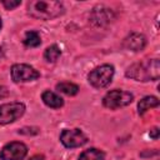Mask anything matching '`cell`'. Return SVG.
I'll return each instance as SVG.
<instances>
[{"label": "cell", "instance_id": "4fadbf2b", "mask_svg": "<svg viewBox=\"0 0 160 160\" xmlns=\"http://www.w3.org/2000/svg\"><path fill=\"white\" fill-rule=\"evenodd\" d=\"M104 159H105V154L95 148L85 150L79 156V160H104Z\"/></svg>", "mask_w": 160, "mask_h": 160}, {"label": "cell", "instance_id": "9a60e30c", "mask_svg": "<svg viewBox=\"0 0 160 160\" xmlns=\"http://www.w3.org/2000/svg\"><path fill=\"white\" fill-rule=\"evenodd\" d=\"M56 90L69 95V96H72V95H76L78 91H79V86L72 84V82H68V81H62V82H59L56 85Z\"/></svg>", "mask_w": 160, "mask_h": 160}, {"label": "cell", "instance_id": "ffe728a7", "mask_svg": "<svg viewBox=\"0 0 160 160\" xmlns=\"http://www.w3.org/2000/svg\"><path fill=\"white\" fill-rule=\"evenodd\" d=\"M29 160H44V156H42V155H34V156L30 158Z\"/></svg>", "mask_w": 160, "mask_h": 160}, {"label": "cell", "instance_id": "5bb4252c", "mask_svg": "<svg viewBox=\"0 0 160 160\" xmlns=\"http://www.w3.org/2000/svg\"><path fill=\"white\" fill-rule=\"evenodd\" d=\"M24 44L26 46H29V48H36V46H39L41 44V38L39 35V32L38 31H34V30L28 31L25 34V38H24Z\"/></svg>", "mask_w": 160, "mask_h": 160}, {"label": "cell", "instance_id": "6da1fadb", "mask_svg": "<svg viewBox=\"0 0 160 160\" xmlns=\"http://www.w3.org/2000/svg\"><path fill=\"white\" fill-rule=\"evenodd\" d=\"M65 11L64 5L55 0H32L28 4V14L39 20H51Z\"/></svg>", "mask_w": 160, "mask_h": 160}, {"label": "cell", "instance_id": "7c38bea8", "mask_svg": "<svg viewBox=\"0 0 160 160\" xmlns=\"http://www.w3.org/2000/svg\"><path fill=\"white\" fill-rule=\"evenodd\" d=\"M158 105H159V99L156 96H145L138 104V112L140 115H142L146 110H149L151 108H156Z\"/></svg>", "mask_w": 160, "mask_h": 160}, {"label": "cell", "instance_id": "ac0fdd59", "mask_svg": "<svg viewBox=\"0 0 160 160\" xmlns=\"http://www.w3.org/2000/svg\"><path fill=\"white\" fill-rule=\"evenodd\" d=\"M159 128H152L151 130H150V132H149V135L154 139V140H156V139H159Z\"/></svg>", "mask_w": 160, "mask_h": 160}, {"label": "cell", "instance_id": "8992f818", "mask_svg": "<svg viewBox=\"0 0 160 160\" xmlns=\"http://www.w3.org/2000/svg\"><path fill=\"white\" fill-rule=\"evenodd\" d=\"M11 78L15 82L32 81L40 78V72L26 64H15L11 68Z\"/></svg>", "mask_w": 160, "mask_h": 160}, {"label": "cell", "instance_id": "7a4b0ae2", "mask_svg": "<svg viewBox=\"0 0 160 160\" xmlns=\"http://www.w3.org/2000/svg\"><path fill=\"white\" fill-rule=\"evenodd\" d=\"M125 75L136 81H154L160 76L159 59H145L128 68Z\"/></svg>", "mask_w": 160, "mask_h": 160}, {"label": "cell", "instance_id": "30bf717a", "mask_svg": "<svg viewBox=\"0 0 160 160\" xmlns=\"http://www.w3.org/2000/svg\"><path fill=\"white\" fill-rule=\"evenodd\" d=\"M146 45V38L139 32H131L124 39V48L131 51H140Z\"/></svg>", "mask_w": 160, "mask_h": 160}, {"label": "cell", "instance_id": "8fae6325", "mask_svg": "<svg viewBox=\"0 0 160 160\" xmlns=\"http://www.w3.org/2000/svg\"><path fill=\"white\" fill-rule=\"evenodd\" d=\"M41 99L45 102V105H48L49 108H52V109H59L64 105V100L59 95H56L55 92L49 91V90L42 92Z\"/></svg>", "mask_w": 160, "mask_h": 160}, {"label": "cell", "instance_id": "277c9868", "mask_svg": "<svg viewBox=\"0 0 160 160\" xmlns=\"http://www.w3.org/2000/svg\"><path fill=\"white\" fill-rule=\"evenodd\" d=\"M132 100H134V96H132L131 92L115 89V90L109 91V92L104 96L102 104H104L105 108L111 109V110H115V109L124 108V106L129 105Z\"/></svg>", "mask_w": 160, "mask_h": 160}, {"label": "cell", "instance_id": "44dd1931", "mask_svg": "<svg viewBox=\"0 0 160 160\" xmlns=\"http://www.w3.org/2000/svg\"><path fill=\"white\" fill-rule=\"evenodd\" d=\"M2 58H4V52H2V49L0 48V60H1Z\"/></svg>", "mask_w": 160, "mask_h": 160}, {"label": "cell", "instance_id": "d6986e66", "mask_svg": "<svg viewBox=\"0 0 160 160\" xmlns=\"http://www.w3.org/2000/svg\"><path fill=\"white\" fill-rule=\"evenodd\" d=\"M8 95V89L5 86H0V99L5 98Z\"/></svg>", "mask_w": 160, "mask_h": 160}, {"label": "cell", "instance_id": "7402d4cb", "mask_svg": "<svg viewBox=\"0 0 160 160\" xmlns=\"http://www.w3.org/2000/svg\"><path fill=\"white\" fill-rule=\"evenodd\" d=\"M0 29H1V19H0Z\"/></svg>", "mask_w": 160, "mask_h": 160}, {"label": "cell", "instance_id": "2e32d148", "mask_svg": "<svg viewBox=\"0 0 160 160\" xmlns=\"http://www.w3.org/2000/svg\"><path fill=\"white\" fill-rule=\"evenodd\" d=\"M60 54H61V50L59 49L58 45L54 44V45L46 48V50H45V52H44V58H45V60L49 61V62H55V61L59 59Z\"/></svg>", "mask_w": 160, "mask_h": 160}, {"label": "cell", "instance_id": "9c48e42d", "mask_svg": "<svg viewBox=\"0 0 160 160\" xmlns=\"http://www.w3.org/2000/svg\"><path fill=\"white\" fill-rule=\"evenodd\" d=\"M114 18L115 16L111 9L105 8L102 5H98L91 10L89 20L94 26H106L114 20Z\"/></svg>", "mask_w": 160, "mask_h": 160}, {"label": "cell", "instance_id": "e0dca14e", "mask_svg": "<svg viewBox=\"0 0 160 160\" xmlns=\"http://www.w3.org/2000/svg\"><path fill=\"white\" fill-rule=\"evenodd\" d=\"M2 5L5 6L6 10H12L14 8H16V6L20 5V1L19 0H16V1H6V0H4L2 1Z\"/></svg>", "mask_w": 160, "mask_h": 160}, {"label": "cell", "instance_id": "3957f363", "mask_svg": "<svg viewBox=\"0 0 160 160\" xmlns=\"http://www.w3.org/2000/svg\"><path fill=\"white\" fill-rule=\"evenodd\" d=\"M112 76H114V66L109 65V64H104V65L94 69L89 74L88 79H89V82L94 88L101 89V88L108 86L111 82Z\"/></svg>", "mask_w": 160, "mask_h": 160}, {"label": "cell", "instance_id": "5b68a950", "mask_svg": "<svg viewBox=\"0 0 160 160\" xmlns=\"http://www.w3.org/2000/svg\"><path fill=\"white\" fill-rule=\"evenodd\" d=\"M25 105L22 102H8L0 105V125L12 122L22 116Z\"/></svg>", "mask_w": 160, "mask_h": 160}, {"label": "cell", "instance_id": "52a82bcc", "mask_svg": "<svg viewBox=\"0 0 160 160\" xmlns=\"http://www.w3.org/2000/svg\"><path fill=\"white\" fill-rule=\"evenodd\" d=\"M60 141L65 148L74 149L84 145L88 141V138L79 129H65L60 135Z\"/></svg>", "mask_w": 160, "mask_h": 160}, {"label": "cell", "instance_id": "ba28073f", "mask_svg": "<svg viewBox=\"0 0 160 160\" xmlns=\"http://www.w3.org/2000/svg\"><path fill=\"white\" fill-rule=\"evenodd\" d=\"M28 154V148L25 144L19 141H12L5 145L0 151L1 160H22Z\"/></svg>", "mask_w": 160, "mask_h": 160}]
</instances>
